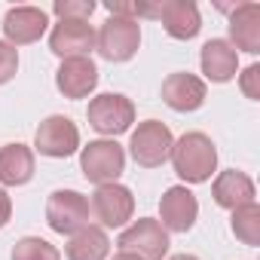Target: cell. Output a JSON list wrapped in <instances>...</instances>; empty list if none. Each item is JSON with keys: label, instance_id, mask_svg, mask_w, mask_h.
<instances>
[{"label": "cell", "instance_id": "cell-1", "mask_svg": "<svg viewBox=\"0 0 260 260\" xmlns=\"http://www.w3.org/2000/svg\"><path fill=\"white\" fill-rule=\"evenodd\" d=\"M175 172L187 184H205L217 169V147L205 132H187L172 144L169 153Z\"/></svg>", "mask_w": 260, "mask_h": 260}, {"label": "cell", "instance_id": "cell-2", "mask_svg": "<svg viewBox=\"0 0 260 260\" xmlns=\"http://www.w3.org/2000/svg\"><path fill=\"white\" fill-rule=\"evenodd\" d=\"M86 116H89V125L95 132L113 138V135L128 132V125L135 122V104L119 92H104V95H95L89 101Z\"/></svg>", "mask_w": 260, "mask_h": 260}, {"label": "cell", "instance_id": "cell-3", "mask_svg": "<svg viewBox=\"0 0 260 260\" xmlns=\"http://www.w3.org/2000/svg\"><path fill=\"white\" fill-rule=\"evenodd\" d=\"M80 169L86 175V181L104 187V184H116V178L125 169V150L110 138L101 141H89L80 153Z\"/></svg>", "mask_w": 260, "mask_h": 260}, {"label": "cell", "instance_id": "cell-4", "mask_svg": "<svg viewBox=\"0 0 260 260\" xmlns=\"http://www.w3.org/2000/svg\"><path fill=\"white\" fill-rule=\"evenodd\" d=\"M172 132L169 125L159 122V119H144L138 122V128L132 132V141H128V153H132V159L141 166V169H156L169 159L172 153Z\"/></svg>", "mask_w": 260, "mask_h": 260}, {"label": "cell", "instance_id": "cell-5", "mask_svg": "<svg viewBox=\"0 0 260 260\" xmlns=\"http://www.w3.org/2000/svg\"><path fill=\"white\" fill-rule=\"evenodd\" d=\"M138 46H141V25L132 19L110 16L95 34V49L107 61H128L138 52Z\"/></svg>", "mask_w": 260, "mask_h": 260}, {"label": "cell", "instance_id": "cell-6", "mask_svg": "<svg viewBox=\"0 0 260 260\" xmlns=\"http://www.w3.org/2000/svg\"><path fill=\"white\" fill-rule=\"evenodd\" d=\"M89 217H92L89 199L77 190H55L46 202V223L61 236L80 233L83 226H89Z\"/></svg>", "mask_w": 260, "mask_h": 260}, {"label": "cell", "instance_id": "cell-7", "mask_svg": "<svg viewBox=\"0 0 260 260\" xmlns=\"http://www.w3.org/2000/svg\"><path fill=\"white\" fill-rule=\"evenodd\" d=\"M116 245H119V251L138 254L141 260H162L169 254V233L162 230L159 220L141 217V220H135L128 230L119 233Z\"/></svg>", "mask_w": 260, "mask_h": 260}, {"label": "cell", "instance_id": "cell-8", "mask_svg": "<svg viewBox=\"0 0 260 260\" xmlns=\"http://www.w3.org/2000/svg\"><path fill=\"white\" fill-rule=\"evenodd\" d=\"M34 147L40 156L49 159H68L71 153H77L80 147V128L68 119V116H46L37 125V135H34Z\"/></svg>", "mask_w": 260, "mask_h": 260}, {"label": "cell", "instance_id": "cell-9", "mask_svg": "<svg viewBox=\"0 0 260 260\" xmlns=\"http://www.w3.org/2000/svg\"><path fill=\"white\" fill-rule=\"evenodd\" d=\"M89 208H92L95 220L101 223V230L104 226L116 230V226H125L128 220H132V214H135V196H132V190L122 187V184H104V187L95 190Z\"/></svg>", "mask_w": 260, "mask_h": 260}, {"label": "cell", "instance_id": "cell-10", "mask_svg": "<svg viewBox=\"0 0 260 260\" xmlns=\"http://www.w3.org/2000/svg\"><path fill=\"white\" fill-rule=\"evenodd\" d=\"M159 217L166 233H190L199 217V202L187 187H169L159 199Z\"/></svg>", "mask_w": 260, "mask_h": 260}, {"label": "cell", "instance_id": "cell-11", "mask_svg": "<svg viewBox=\"0 0 260 260\" xmlns=\"http://www.w3.org/2000/svg\"><path fill=\"white\" fill-rule=\"evenodd\" d=\"M46 25H49V16L40 7H13L4 16V34L10 46L37 43L46 34Z\"/></svg>", "mask_w": 260, "mask_h": 260}, {"label": "cell", "instance_id": "cell-12", "mask_svg": "<svg viewBox=\"0 0 260 260\" xmlns=\"http://www.w3.org/2000/svg\"><path fill=\"white\" fill-rule=\"evenodd\" d=\"M49 49L64 61V58H89L95 49V28L89 22H58L49 34Z\"/></svg>", "mask_w": 260, "mask_h": 260}, {"label": "cell", "instance_id": "cell-13", "mask_svg": "<svg viewBox=\"0 0 260 260\" xmlns=\"http://www.w3.org/2000/svg\"><path fill=\"white\" fill-rule=\"evenodd\" d=\"M205 80L196 77V74H169L166 83H162V101L178 110V113H190V110H199L205 104Z\"/></svg>", "mask_w": 260, "mask_h": 260}, {"label": "cell", "instance_id": "cell-14", "mask_svg": "<svg viewBox=\"0 0 260 260\" xmlns=\"http://www.w3.org/2000/svg\"><path fill=\"white\" fill-rule=\"evenodd\" d=\"M159 22L175 40H193L202 31V16L193 0H159Z\"/></svg>", "mask_w": 260, "mask_h": 260}, {"label": "cell", "instance_id": "cell-15", "mask_svg": "<svg viewBox=\"0 0 260 260\" xmlns=\"http://www.w3.org/2000/svg\"><path fill=\"white\" fill-rule=\"evenodd\" d=\"M55 86L64 98H86L98 86V68L92 58H64L55 71Z\"/></svg>", "mask_w": 260, "mask_h": 260}, {"label": "cell", "instance_id": "cell-16", "mask_svg": "<svg viewBox=\"0 0 260 260\" xmlns=\"http://www.w3.org/2000/svg\"><path fill=\"white\" fill-rule=\"evenodd\" d=\"M233 49H242L248 55L260 52V7L257 4H239L230 16V40Z\"/></svg>", "mask_w": 260, "mask_h": 260}, {"label": "cell", "instance_id": "cell-17", "mask_svg": "<svg viewBox=\"0 0 260 260\" xmlns=\"http://www.w3.org/2000/svg\"><path fill=\"white\" fill-rule=\"evenodd\" d=\"M211 196H214V202H217L220 208L236 211V208L254 202L257 190H254V181H251L245 172L226 169V172H220V175L214 178V184H211Z\"/></svg>", "mask_w": 260, "mask_h": 260}, {"label": "cell", "instance_id": "cell-18", "mask_svg": "<svg viewBox=\"0 0 260 260\" xmlns=\"http://www.w3.org/2000/svg\"><path fill=\"white\" fill-rule=\"evenodd\" d=\"M199 64H202V74H205L211 83H230V80L236 77V71H239V52H236L226 40L214 37V40H208V43L202 46Z\"/></svg>", "mask_w": 260, "mask_h": 260}, {"label": "cell", "instance_id": "cell-19", "mask_svg": "<svg viewBox=\"0 0 260 260\" xmlns=\"http://www.w3.org/2000/svg\"><path fill=\"white\" fill-rule=\"evenodd\" d=\"M34 178V150L25 144H4L0 147V184L22 187Z\"/></svg>", "mask_w": 260, "mask_h": 260}, {"label": "cell", "instance_id": "cell-20", "mask_svg": "<svg viewBox=\"0 0 260 260\" xmlns=\"http://www.w3.org/2000/svg\"><path fill=\"white\" fill-rule=\"evenodd\" d=\"M64 254H68V260H107L110 239L101 226L89 223V226H83L80 233L71 236V242L64 245Z\"/></svg>", "mask_w": 260, "mask_h": 260}, {"label": "cell", "instance_id": "cell-21", "mask_svg": "<svg viewBox=\"0 0 260 260\" xmlns=\"http://www.w3.org/2000/svg\"><path fill=\"white\" fill-rule=\"evenodd\" d=\"M230 226H233V236H236L239 242L257 248V245H260V205H257V202H248V205L236 208Z\"/></svg>", "mask_w": 260, "mask_h": 260}, {"label": "cell", "instance_id": "cell-22", "mask_svg": "<svg viewBox=\"0 0 260 260\" xmlns=\"http://www.w3.org/2000/svg\"><path fill=\"white\" fill-rule=\"evenodd\" d=\"M13 260H61V251L40 236H25L16 242Z\"/></svg>", "mask_w": 260, "mask_h": 260}, {"label": "cell", "instance_id": "cell-23", "mask_svg": "<svg viewBox=\"0 0 260 260\" xmlns=\"http://www.w3.org/2000/svg\"><path fill=\"white\" fill-rule=\"evenodd\" d=\"M52 13L58 16V22H89V16L95 13V4L92 0H55L52 4Z\"/></svg>", "mask_w": 260, "mask_h": 260}, {"label": "cell", "instance_id": "cell-24", "mask_svg": "<svg viewBox=\"0 0 260 260\" xmlns=\"http://www.w3.org/2000/svg\"><path fill=\"white\" fill-rule=\"evenodd\" d=\"M19 71V49L10 46L7 40H0V86L10 83Z\"/></svg>", "mask_w": 260, "mask_h": 260}, {"label": "cell", "instance_id": "cell-25", "mask_svg": "<svg viewBox=\"0 0 260 260\" xmlns=\"http://www.w3.org/2000/svg\"><path fill=\"white\" fill-rule=\"evenodd\" d=\"M239 86H242L245 98L257 101V98H260V64L245 68V71H242V77H239Z\"/></svg>", "mask_w": 260, "mask_h": 260}, {"label": "cell", "instance_id": "cell-26", "mask_svg": "<svg viewBox=\"0 0 260 260\" xmlns=\"http://www.w3.org/2000/svg\"><path fill=\"white\" fill-rule=\"evenodd\" d=\"M10 217H13V199H10V193L4 187H0V230L10 223Z\"/></svg>", "mask_w": 260, "mask_h": 260}, {"label": "cell", "instance_id": "cell-27", "mask_svg": "<svg viewBox=\"0 0 260 260\" xmlns=\"http://www.w3.org/2000/svg\"><path fill=\"white\" fill-rule=\"evenodd\" d=\"M113 260H141V257H138V254H128V251H116Z\"/></svg>", "mask_w": 260, "mask_h": 260}, {"label": "cell", "instance_id": "cell-28", "mask_svg": "<svg viewBox=\"0 0 260 260\" xmlns=\"http://www.w3.org/2000/svg\"><path fill=\"white\" fill-rule=\"evenodd\" d=\"M169 260H199V257H193V254H175V257H169Z\"/></svg>", "mask_w": 260, "mask_h": 260}]
</instances>
